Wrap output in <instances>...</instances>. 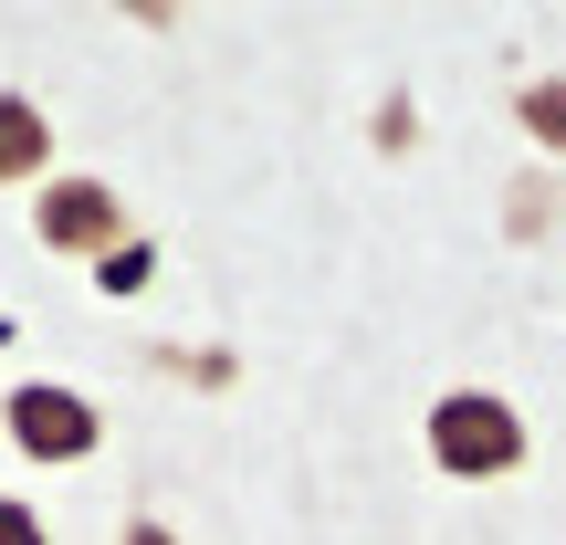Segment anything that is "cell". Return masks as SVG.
<instances>
[{
	"mask_svg": "<svg viewBox=\"0 0 566 545\" xmlns=\"http://www.w3.org/2000/svg\"><path fill=\"white\" fill-rule=\"evenodd\" d=\"M0 545H42V514L11 504V493H0Z\"/></svg>",
	"mask_w": 566,
	"mask_h": 545,
	"instance_id": "cell-6",
	"label": "cell"
},
{
	"mask_svg": "<svg viewBox=\"0 0 566 545\" xmlns=\"http://www.w3.org/2000/svg\"><path fill=\"white\" fill-rule=\"evenodd\" d=\"M11 441H21V462H84V451L105 441V420H95V399L84 388H53V378H32V388H11Z\"/></svg>",
	"mask_w": 566,
	"mask_h": 545,
	"instance_id": "cell-2",
	"label": "cell"
},
{
	"mask_svg": "<svg viewBox=\"0 0 566 545\" xmlns=\"http://www.w3.org/2000/svg\"><path fill=\"white\" fill-rule=\"evenodd\" d=\"M126 545H179V535H168V525H126Z\"/></svg>",
	"mask_w": 566,
	"mask_h": 545,
	"instance_id": "cell-7",
	"label": "cell"
},
{
	"mask_svg": "<svg viewBox=\"0 0 566 545\" xmlns=\"http://www.w3.org/2000/svg\"><path fill=\"white\" fill-rule=\"evenodd\" d=\"M116 231H126V210H116L105 179H53L42 189V242L53 252H105Z\"/></svg>",
	"mask_w": 566,
	"mask_h": 545,
	"instance_id": "cell-3",
	"label": "cell"
},
{
	"mask_svg": "<svg viewBox=\"0 0 566 545\" xmlns=\"http://www.w3.org/2000/svg\"><path fill=\"white\" fill-rule=\"evenodd\" d=\"M42 158H53V126H42V105L0 95V179H32Z\"/></svg>",
	"mask_w": 566,
	"mask_h": 545,
	"instance_id": "cell-4",
	"label": "cell"
},
{
	"mask_svg": "<svg viewBox=\"0 0 566 545\" xmlns=\"http://www.w3.org/2000/svg\"><path fill=\"white\" fill-rule=\"evenodd\" d=\"M430 462H441L451 483H504V472H525V409L493 399V388H451V399L430 409Z\"/></svg>",
	"mask_w": 566,
	"mask_h": 545,
	"instance_id": "cell-1",
	"label": "cell"
},
{
	"mask_svg": "<svg viewBox=\"0 0 566 545\" xmlns=\"http://www.w3.org/2000/svg\"><path fill=\"white\" fill-rule=\"evenodd\" d=\"M514 116H525V137H535V147H556V158H566V74L525 84V95H514Z\"/></svg>",
	"mask_w": 566,
	"mask_h": 545,
	"instance_id": "cell-5",
	"label": "cell"
}]
</instances>
